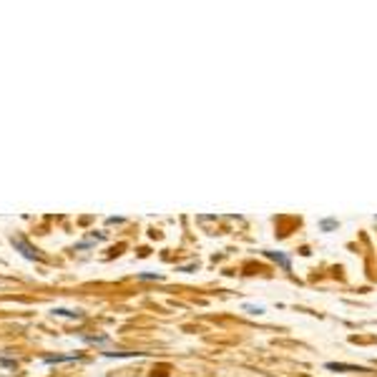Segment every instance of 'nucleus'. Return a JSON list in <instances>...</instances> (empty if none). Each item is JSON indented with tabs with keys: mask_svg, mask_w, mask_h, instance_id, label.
I'll use <instances>...</instances> for the list:
<instances>
[{
	"mask_svg": "<svg viewBox=\"0 0 377 377\" xmlns=\"http://www.w3.org/2000/svg\"><path fill=\"white\" fill-rule=\"evenodd\" d=\"M3 284H5V279H0V287H3Z\"/></svg>",
	"mask_w": 377,
	"mask_h": 377,
	"instance_id": "4",
	"label": "nucleus"
},
{
	"mask_svg": "<svg viewBox=\"0 0 377 377\" xmlns=\"http://www.w3.org/2000/svg\"><path fill=\"white\" fill-rule=\"evenodd\" d=\"M68 360H75V355H48L43 357L46 365H56V362H68Z\"/></svg>",
	"mask_w": 377,
	"mask_h": 377,
	"instance_id": "2",
	"label": "nucleus"
},
{
	"mask_svg": "<svg viewBox=\"0 0 377 377\" xmlns=\"http://www.w3.org/2000/svg\"><path fill=\"white\" fill-rule=\"evenodd\" d=\"M10 244H13L15 249H20V254H23L25 259H43V257L38 254V249H33V246H30L23 236H13V239H10Z\"/></svg>",
	"mask_w": 377,
	"mask_h": 377,
	"instance_id": "1",
	"label": "nucleus"
},
{
	"mask_svg": "<svg viewBox=\"0 0 377 377\" xmlns=\"http://www.w3.org/2000/svg\"><path fill=\"white\" fill-rule=\"evenodd\" d=\"M53 314H61V317H80V312H71V309H53Z\"/></svg>",
	"mask_w": 377,
	"mask_h": 377,
	"instance_id": "3",
	"label": "nucleus"
}]
</instances>
